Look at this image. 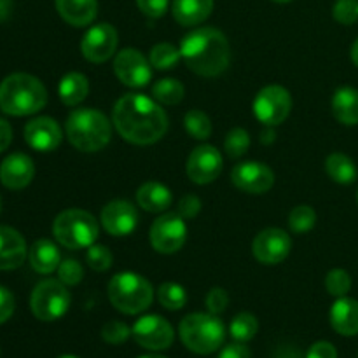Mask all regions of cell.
<instances>
[{"label":"cell","instance_id":"obj_1","mask_svg":"<svg viewBox=\"0 0 358 358\" xmlns=\"http://www.w3.org/2000/svg\"><path fill=\"white\" fill-rule=\"evenodd\" d=\"M112 121L119 135L135 145L156 143L168 129L166 112L161 105L138 93H128L115 101Z\"/></svg>","mask_w":358,"mask_h":358},{"label":"cell","instance_id":"obj_2","mask_svg":"<svg viewBox=\"0 0 358 358\" xmlns=\"http://www.w3.org/2000/svg\"><path fill=\"white\" fill-rule=\"evenodd\" d=\"M182 59L194 73L217 77L229 66L231 48L226 35L212 27L196 28L180 44Z\"/></svg>","mask_w":358,"mask_h":358},{"label":"cell","instance_id":"obj_3","mask_svg":"<svg viewBox=\"0 0 358 358\" xmlns=\"http://www.w3.org/2000/svg\"><path fill=\"white\" fill-rule=\"evenodd\" d=\"M48 103V91L30 73H10L0 83V110L9 115H31Z\"/></svg>","mask_w":358,"mask_h":358},{"label":"cell","instance_id":"obj_4","mask_svg":"<svg viewBox=\"0 0 358 358\" xmlns=\"http://www.w3.org/2000/svg\"><path fill=\"white\" fill-rule=\"evenodd\" d=\"M69 142L80 152H98L110 142L112 128L107 115L94 108H76L66 117Z\"/></svg>","mask_w":358,"mask_h":358},{"label":"cell","instance_id":"obj_5","mask_svg":"<svg viewBox=\"0 0 358 358\" xmlns=\"http://www.w3.org/2000/svg\"><path fill=\"white\" fill-rule=\"evenodd\" d=\"M108 299L121 313L136 315L152 304L154 289L142 275L131 271L117 273L108 282Z\"/></svg>","mask_w":358,"mask_h":358},{"label":"cell","instance_id":"obj_6","mask_svg":"<svg viewBox=\"0 0 358 358\" xmlns=\"http://www.w3.org/2000/svg\"><path fill=\"white\" fill-rule=\"evenodd\" d=\"M180 339L187 350L208 355L222 346L226 329L220 318L212 313H192L180 322Z\"/></svg>","mask_w":358,"mask_h":358},{"label":"cell","instance_id":"obj_7","mask_svg":"<svg viewBox=\"0 0 358 358\" xmlns=\"http://www.w3.org/2000/svg\"><path fill=\"white\" fill-rule=\"evenodd\" d=\"M52 234L62 247L70 250L87 248L96 241L98 222L86 210L70 208L56 217Z\"/></svg>","mask_w":358,"mask_h":358},{"label":"cell","instance_id":"obj_8","mask_svg":"<svg viewBox=\"0 0 358 358\" xmlns=\"http://www.w3.org/2000/svg\"><path fill=\"white\" fill-rule=\"evenodd\" d=\"M30 308L35 318L42 322H55L62 318L70 308V294L66 285L59 280H42L31 292Z\"/></svg>","mask_w":358,"mask_h":358},{"label":"cell","instance_id":"obj_9","mask_svg":"<svg viewBox=\"0 0 358 358\" xmlns=\"http://www.w3.org/2000/svg\"><path fill=\"white\" fill-rule=\"evenodd\" d=\"M292 96L283 86H266L257 93L254 100V114L264 126L275 128L282 124L290 114Z\"/></svg>","mask_w":358,"mask_h":358},{"label":"cell","instance_id":"obj_10","mask_svg":"<svg viewBox=\"0 0 358 358\" xmlns=\"http://www.w3.org/2000/svg\"><path fill=\"white\" fill-rule=\"evenodd\" d=\"M150 245L159 254H175L187 240L185 219L178 213H164L154 220L150 227Z\"/></svg>","mask_w":358,"mask_h":358},{"label":"cell","instance_id":"obj_11","mask_svg":"<svg viewBox=\"0 0 358 358\" xmlns=\"http://www.w3.org/2000/svg\"><path fill=\"white\" fill-rule=\"evenodd\" d=\"M131 336L142 348L152 350V352L170 348L175 339L170 322L164 320L159 315H145L138 318L133 325Z\"/></svg>","mask_w":358,"mask_h":358},{"label":"cell","instance_id":"obj_12","mask_svg":"<svg viewBox=\"0 0 358 358\" xmlns=\"http://www.w3.org/2000/svg\"><path fill=\"white\" fill-rule=\"evenodd\" d=\"M290 250H292L290 234L287 231L278 229V227H268V229L261 231L252 243L254 257L261 264L268 266H275L285 261Z\"/></svg>","mask_w":358,"mask_h":358},{"label":"cell","instance_id":"obj_13","mask_svg":"<svg viewBox=\"0 0 358 358\" xmlns=\"http://www.w3.org/2000/svg\"><path fill=\"white\" fill-rule=\"evenodd\" d=\"M114 72L124 86L143 87L152 77V65L138 49H122L114 59Z\"/></svg>","mask_w":358,"mask_h":358},{"label":"cell","instance_id":"obj_14","mask_svg":"<svg viewBox=\"0 0 358 358\" xmlns=\"http://www.w3.org/2000/svg\"><path fill=\"white\" fill-rule=\"evenodd\" d=\"M117 30L108 23H98L86 31L80 41V52L91 63H103L117 49Z\"/></svg>","mask_w":358,"mask_h":358},{"label":"cell","instance_id":"obj_15","mask_svg":"<svg viewBox=\"0 0 358 358\" xmlns=\"http://www.w3.org/2000/svg\"><path fill=\"white\" fill-rule=\"evenodd\" d=\"M231 180L240 191L248 194H264L275 184V173L268 164L259 161H245L233 168Z\"/></svg>","mask_w":358,"mask_h":358},{"label":"cell","instance_id":"obj_16","mask_svg":"<svg viewBox=\"0 0 358 358\" xmlns=\"http://www.w3.org/2000/svg\"><path fill=\"white\" fill-rule=\"evenodd\" d=\"M222 173V154L213 145H199L187 159V175L194 184L205 185Z\"/></svg>","mask_w":358,"mask_h":358},{"label":"cell","instance_id":"obj_17","mask_svg":"<svg viewBox=\"0 0 358 358\" xmlns=\"http://www.w3.org/2000/svg\"><path fill=\"white\" fill-rule=\"evenodd\" d=\"M101 224L112 236H129L138 226V212L124 199H114L101 210Z\"/></svg>","mask_w":358,"mask_h":358},{"label":"cell","instance_id":"obj_18","mask_svg":"<svg viewBox=\"0 0 358 358\" xmlns=\"http://www.w3.org/2000/svg\"><path fill=\"white\" fill-rule=\"evenodd\" d=\"M63 133L58 122L51 117L31 119L24 126V140L38 152H51L62 143Z\"/></svg>","mask_w":358,"mask_h":358},{"label":"cell","instance_id":"obj_19","mask_svg":"<svg viewBox=\"0 0 358 358\" xmlns=\"http://www.w3.org/2000/svg\"><path fill=\"white\" fill-rule=\"evenodd\" d=\"M34 161L27 154L14 152L7 156L0 164V182L7 189H13V191H20V189L27 187L34 180Z\"/></svg>","mask_w":358,"mask_h":358},{"label":"cell","instance_id":"obj_20","mask_svg":"<svg viewBox=\"0 0 358 358\" xmlns=\"http://www.w3.org/2000/svg\"><path fill=\"white\" fill-rule=\"evenodd\" d=\"M27 259V243L16 229L0 226V271L20 268Z\"/></svg>","mask_w":358,"mask_h":358},{"label":"cell","instance_id":"obj_21","mask_svg":"<svg viewBox=\"0 0 358 358\" xmlns=\"http://www.w3.org/2000/svg\"><path fill=\"white\" fill-rule=\"evenodd\" d=\"M331 325L338 334H358V301L350 297H338L331 308Z\"/></svg>","mask_w":358,"mask_h":358},{"label":"cell","instance_id":"obj_22","mask_svg":"<svg viewBox=\"0 0 358 358\" xmlns=\"http://www.w3.org/2000/svg\"><path fill=\"white\" fill-rule=\"evenodd\" d=\"M59 16L72 27H87L98 13L96 0H55Z\"/></svg>","mask_w":358,"mask_h":358},{"label":"cell","instance_id":"obj_23","mask_svg":"<svg viewBox=\"0 0 358 358\" xmlns=\"http://www.w3.org/2000/svg\"><path fill=\"white\" fill-rule=\"evenodd\" d=\"M136 201L145 212L161 213L170 208L173 196L170 189L161 182H145L136 191Z\"/></svg>","mask_w":358,"mask_h":358},{"label":"cell","instance_id":"obj_24","mask_svg":"<svg viewBox=\"0 0 358 358\" xmlns=\"http://www.w3.org/2000/svg\"><path fill=\"white\" fill-rule=\"evenodd\" d=\"M28 259H30L31 268L41 275H51L56 271L62 262L58 247L49 240H37L28 250Z\"/></svg>","mask_w":358,"mask_h":358},{"label":"cell","instance_id":"obj_25","mask_svg":"<svg viewBox=\"0 0 358 358\" xmlns=\"http://www.w3.org/2000/svg\"><path fill=\"white\" fill-rule=\"evenodd\" d=\"M332 114L341 124H358V90L355 87H339L332 96Z\"/></svg>","mask_w":358,"mask_h":358},{"label":"cell","instance_id":"obj_26","mask_svg":"<svg viewBox=\"0 0 358 358\" xmlns=\"http://www.w3.org/2000/svg\"><path fill=\"white\" fill-rule=\"evenodd\" d=\"M212 10L213 0H173V17L184 27L203 23Z\"/></svg>","mask_w":358,"mask_h":358},{"label":"cell","instance_id":"obj_27","mask_svg":"<svg viewBox=\"0 0 358 358\" xmlns=\"http://www.w3.org/2000/svg\"><path fill=\"white\" fill-rule=\"evenodd\" d=\"M87 93H90V83L83 73L69 72L59 80L58 94L63 103L69 105V107H77L79 103H83Z\"/></svg>","mask_w":358,"mask_h":358},{"label":"cell","instance_id":"obj_28","mask_svg":"<svg viewBox=\"0 0 358 358\" xmlns=\"http://www.w3.org/2000/svg\"><path fill=\"white\" fill-rule=\"evenodd\" d=\"M325 171L334 182L343 185L353 184L358 175L355 163L352 157L343 152H332L325 161Z\"/></svg>","mask_w":358,"mask_h":358},{"label":"cell","instance_id":"obj_29","mask_svg":"<svg viewBox=\"0 0 358 358\" xmlns=\"http://www.w3.org/2000/svg\"><path fill=\"white\" fill-rule=\"evenodd\" d=\"M184 84L177 79H159L152 86V98L161 105H177L184 100Z\"/></svg>","mask_w":358,"mask_h":358},{"label":"cell","instance_id":"obj_30","mask_svg":"<svg viewBox=\"0 0 358 358\" xmlns=\"http://www.w3.org/2000/svg\"><path fill=\"white\" fill-rule=\"evenodd\" d=\"M180 58H182L180 49L175 48L173 44H168V42L156 44L152 49H150V55H149L150 65L157 70L173 69Z\"/></svg>","mask_w":358,"mask_h":358},{"label":"cell","instance_id":"obj_31","mask_svg":"<svg viewBox=\"0 0 358 358\" xmlns=\"http://www.w3.org/2000/svg\"><path fill=\"white\" fill-rule=\"evenodd\" d=\"M259 331L257 318L252 313H240L233 318L229 325L231 338L236 343H248L255 338Z\"/></svg>","mask_w":358,"mask_h":358},{"label":"cell","instance_id":"obj_32","mask_svg":"<svg viewBox=\"0 0 358 358\" xmlns=\"http://www.w3.org/2000/svg\"><path fill=\"white\" fill-rule=\"evenodd\" d=\"M157 299H159L161 306L166 308L170 311L182 310V308L187 304V292L182 285L173 282L163 283V285L157 289Z\"/></svg>","mask_w":358,"mask_h":358},{"label":"cell","instance_id":"obj_33","mask_svg":"<svg viewBox=\"0 0 358 358\" xmlns=\"http://www.w3.org/2000/svg\"><path fill=\"white\" fill-rule=\"evenodd\" d=\"M184 126L189 135L196 140H206L212 135V121L203 110H189L184 117Z\"/></svg>","mask_w":358,"mask_h":358},{"label":"cell","instance_id":"obj_34","mask_svg":"<svg viewBox=\"0 0 358 358\" xmlns=\"http://www.w3.org/2000/svg\"><path fill=\"white\" fill-rule=\"evenodd\" d=\"M317 224V212L310 205H299L290 212L289 227L297 234L311 231Z\"/></svg>","mask_w":358,"mask_h":358},{"label":"cell","instance_id":"obj_35","mask_svg":"<svg viewBox=\"0 0 358 358\" xmlns=\"http://www.w3.org/2000/svg\"><path fill=\"white\" fill-rule=\"evenodd\" d=\"M250 147V135L247 133V129L243 128H234L227 133L226 140H224V149H226L227 156L236 159L241 157Z\"/></svg>","mask_w":358,"mask_h":358},{"label":"cell","instance_id":"obj_36","mask_svg":"<svg viewBox=\"0 0 358 358\" xmlns=\"http://www.w3.org/2000/svg\"><path fill=\"white\" fill-rule=\"evenodd\" d=\"M325 289L331 296L345 297L352 290V276L345 269H331L325 276Z\"/></svg>","mask_w":358,"mask_h":358},{"label":"cell","instance_id":"obj_37","mask_svg":"<svg viewBox=\"0 0 358 358\" xmlns=\"http://www.w3.org/2000/svg\"><path fill=\"white\" fill-rule=\"evenodd\" d=\"M112 252L108 250L105 245H96L93 243L91 247H87L86 252V261L90 264L91 269L98 273H103L107 271L108 268L112 266Z\"/></svg>","mask_w":358,"mask_h":358},{"label":"cell","instance_id":"obj_38","mask_svg":"<svg viewBox=\"0 0 358 358\" xmlns=\"http://www.w3.org/2000/svg\"><path fill=\"white\" fill-rule=\"evenodd\" d=\"M58 276L59 282H63L69 287H73L80 283V280L84 278V269L77 259H65V261L59 262Z\"/></svg>","mask_w":358,"mask_h":358},{"label":"cell","instance_id":"obj_39","mask_svg":"<svg viewBox=\"0 0 358 358\" xmlns=\"http://www.w3.org/2000/svg\"><path fill=\"white\" fill-rule=\"evenodd\" d=\"M129 336H131V329L117 320L107 322L101 329V338L108 345H122V343L128 341Z\"/></svg>","mask_w":358,"mask_h":358},{"label":"cell","instance_id":"obj_40","mask_svg":"<svg viewBox=\"0 0 358 358\" xmlns=\"http://www.w3.org/2000/svg\"><path fill=\"white\" fill-rule=\"evenodd\" d=\"M332 16L341 24H353L358 21V0H338L332 7Z\"/></svg>","mask_w":358,"mask_h":358},{"label":"cell","instance_id":"obj_41","mask_svg":"<svg viewBox=\"0 0 358 358\" xmlns=\"http://www.w3.org/2000/svg\"><path fill=\"white\" fill-rule=\"evenodd\" d=\"M205 303H206V308H208V313L220 315L224 310H226L227 304H229V296H227V292L224 289L215 287V289H212L208 294H206Z\"/></svg>","mask_w":358,"mask_h":358},{"label":"cell","instance_id":"obj_42","mask_svg":"<svg viewBox=\"0 0 358 358\" xmlns=\"http://www.w3.org/2000/svg\"><path fill=\"white\" fill-rule=\"evenodd\" d=\"M170 0H136L138 9L145 14L147 17H161L168 9Z\"/></svg>","mask_w":358,"mask_h":358},{"label":"cell","instance_id":"obj_43","mask_svg":"<svg viewBox=\"0 0 358 358\" xmlns=\"http://www.w3.org/2000/svg\"><path fill=\"white\" fill-rule=\"evenodd\" d=\"M199 210H201V201L194 194H185L177 206V213L184 217V219H194L199 213Z\"/></svg>","mask_w":358,"mask_h":358},{"label":"cell","instance_id":"obj_44","mask_svg":"<svg viewBox=\"0 0 358 358\" xmlns=\"http://www.w3.org/2000/svg\"><path fill=\"white\" fill-rule=\"evenodd\" d=\"M14 296L6 289V287H0V324L9 320L14 313Z\"/></svg>","mask_w":358,"mask_h":358},{"label":"cell","instance_id":"obj_45","mask_svg":"<svg viewBox=\"0 0 358 358\" xmlns=\"http://www.w3.org/2000/svg\"><path fill=\"white\" fill-rule=\"evenodd\" d=\"M306 358H338V350L327 341H318L308 350Z\"/></svg>","mask_w":358,"mask_h":358},{"label":"cell","instance_id":"obj_46","mask_svg":"<svg viewBox=\"0 0 358 358\" xmlns=\"http://www.w3.org/2000/svg\"><path fill=\"white\" fill-rule=\"evenodd\" d=\"M219 358H250V352L243 343H233L220 352Z\"/></svg>","mask_w":358,"mask_h":358},{"label":"cell","instance_id":"obj_47","mask_svg":"<svg viewBox=\"0 0 358 358\" xmlns=\"http://www.w3.org/2000/svg\"><path fill=\"white\" fill-rule=\"evenodd\" d=\"M10 142H13V128L6 119L0 117V152H3Z\"/></svg>","mask_w":358,"mask_h":358},{"label":"cell","instance_id":"obj_48","mask_svg":"<svg viewBox=\"0 0 358 358\" xmlns=\"http://www.w3.org/2000/svg\"><path fill=\"white\" fill-rule=\"evenodd\" d=\"M10 9H13V0H0V23L9 17Z\"/></svg>","mask_w":358,"mask_h":358},{"label":"cell","instance_id":"obj_49","mask_svg":"<svg viewBox=\"0 0 358 358\" xmlns=\"http://www.w3.org/2000/svg\"><path fill=\"white\" fill-rule=\"evenodd\" d=\"M275 358H303V357H301V353L297 352V350L283 348V350H280L278 353H276Z\"/></svg>","mask_w":358,"mask_h":358},{"label":"cell","instance_id":"obj_50","mask_svg":"<svg viewBox=\"0 0 358 358\" xmlns=\"http://www.w3.org/2000/svg\"><path fill=\"white\" fill-rule=\"evenodd\" d=\"M352 62L358 66V38L353 42V45H352Z\"/></svg>","mask_w":358,"mask_h":358},{"label":"cell","instance_id":"obj_51","mask_svg":"<svg viewBox=\"0 0 358 358\" xmlns=\"http://www.w3.org/2000/svg\"><path fill=\"white\" fill-rule=\"evenodd\" d=\"M273 135H275V133H273V128H269V126H268V131H266V135H264V133H262L261 142H262V143L273 142Z\"/></svg>","mask_w":358,"mask_h":358},{"label":"cell","instance_id":"obj_52","mask_svg":"<svg viewBox=\"0 0 358 358\" xmlns=\"http://www.w3.org/2000/svg\"><path fill=\"white\" fill-rule=\"evenodd\" d=\"M138 358H166V357L156 355V353H150V355H143V357H138Z\"/></svg>","mask_w":358,"mask_h":358},{"label":"cell","instance_id":"obj_53","mask_svg":"<svg viewBox=\"0 0 358 358\" xmlns=\"http://www.w3.org/2000/svg\"><path fill=\"white\" fill-rule=\"evenodd\" d=\"M273 2H278V3H287V2H290V0H273Z\"/></svg>","mask_w":358,"mask_h":358},{"label":"cell","instance_id":"obj_54","mask_svg":"<svg viewBox=\"0 0 358 358\" xmlns=\"http://www.w3.org/2000/svg\"><path fill=\"white\" fill-rule=\"evenodd\" d=\"M59 358H77V357H73V355H63V357H59Z\"/></svg>","mask_w":358,"mask_h":358},{"label":"cell","instance_id":"obj_55","mask_svg":"<svg viewBox=\"0 0 358 358\" xmlns=\"http://www.w3.org/2000/svg\"><path fill=\"white\" fill-rule=\"evenodd\" d=\"M0 208H2V201H0Z\"/></svg>","mask_w":358,"mask_h":358},{"label":"cell","instance_id":"obj_56","mask_svg":"<svg viewBox=\"0 0 358 358\" xmlns=\"http://www.w3.org/2000/svg\"><path fill=\"white\" fill-rule=\"evenodd\" d=\"M357 201H358V192H357Z\"/></svg>","mask_w":358,"mask_h":358}]
</instances>
